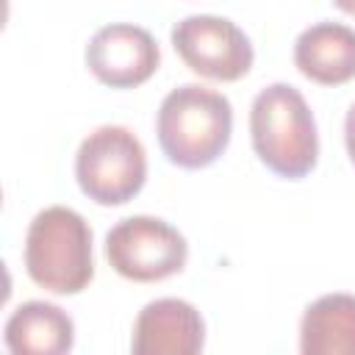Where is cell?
Returning a JSON list of instances; mask_svg holds the SVG:
<instances>
[{"mask_svg": "<svg viewBox=\"0 0 355 355\" xmlns=\"http://www.w3.org/2000/svg\"><path fill=\"white\" fill-rule=\"evenodd\" d=\"M155 133L169 164L180 169H205L230 144L233 105L216 89L183 83L161 100Z\"/></svg>", "mask_w": 355, "mask_h": 355, "instance_id": "cell-1", "label": "cell"}, {"mask_svg": "<svg viewBox=\"0 0 355 355\" xmlns=\"http://www.w3.org/2000/svg\"><path fill=\"white\" fill-rule=\"evenodd\" d=\"M250 139L258 161L286 180L313 172L319 158V133L300 89L272 83L261 89L250 108Z\"/></svg>", "mask_w": 355, "mask_h": 355, "instance_id": "cell-2", "label": "cell"}, {"mask_svg": "<svg viewBox=\"0 0 355 355\" xmlns=\"http://www.w3.org/2000/svg\"><path fill=\"white\" fill-rule=\"evenodd\" d=\"M25 272L50 294L83 291L94 277L89 222L67 205L39 211L25 233Z\"/></svg>", "mask_w": 355, "mask_h": 355, "instance_id": "cell-3", "label": "cell"}, {"mask_svg": "<svg viewBox=\"0 0 355 355\" xmlns=\"http://www.w3.org/2000/svg\"><path fill=\"white\" fill-rule=\"evenodd\" d=\"M75 178L80 191L97 205H125L147 180L144 144L122 125H100L78 147Z\"/></svg>", "mask_w": 355, "mask_h": 355, "instance_id": "cell-4", "label": "cell"}, {"mask_svg": "<svg viewBox=\"0 0 355 355\" xmlns=\"http://www.w3.org/2000/svg\"><path fill=\"white\" fill-rule=\"evenodd\" d=\"M105 258L116 275L133 283H155L183 272L186 236L158 216H128L105 233Z\"/></svg>", "mask_w": 355, "mask_h": 355, "instance_id": "cell-5", "label": "cell"}, {"mask_svg": "<svg viewBox=\"0 0 355 355\" xmlns=\"http://www.w3.org/2000/svg\"><path fill=\"white\" fill-rule=\"evenodd\" d=\"M172 47L191 72L222 83L241 80L255 58L247 33L216 14H191L175 22Z\"/></svg>", "mask_w": 355, "mask_h": 355, "instance_id": "cell-6", "label": "cell"}, {"mask_svg": "<svg viewBox=\"0 0 355 355\" xmlns=\"http://www.w3.org/2000/svg\"><path fill=\"white\" fill-rule=\"evenodd\" d=\"M161 64L158 42L150 31L128 22L100 28L86 44V67L111 89H136L155 75Z\"/></svg>", "mask_w": 355, "mask_h": 355, "instance_id": "cell-7", "label": "cell"}, {"mask_svg": "<svg viewBox=\"0 0 355 355\" xmlns=\"http://www.w3.org/2000/svg\"><path fill=\"white\" fill-rule=\"evenodd\" d=\"M202 344L205 322L200 311L178 297L147 302L133 322V355H197Z\"/></svg>", "mask_w": 355, "mask_h": 355, "instance_id": "cell-8", "label": "cell"}, {"mask_svg": "<svg viewBox=\"0 0 355 355\" xmlns=\"http://www.w3.org/2000/svg\"><path fill=\"white\" fill-rule=\"evenodd\" d=\"M297 69L322 86H341L355 78V31L341 22H316L294 42Z\"/></svg>", "mask_w": 355, "mask_h": 355, "instance_id": "cell-9", "label": "cell"}, {"mask_svg": "<svg viewBox=\"0 0 355 355\" xmlns=\"http://www.w3.org/2000/svg\"><path fill=\"white\" fill-rule=\"evenodd\" d=\"M3 338L14 355H64L75 344V324L64 308L28 300L8 316Z\"/></svg>", "mask_w": 355, "mask_h": 355, "instance_id": "cell-10", "label": "cell"}, {"mask_svg": "<svg viewBox=\"0 0 355 355\" xmlns=\"http://www.w3.org/2000/svg\"><path fill=\"white\" fill-rule=\"evenodd\" d=\"M302 355H355V294L313 300L300 322Z\"/></svg>", "mask_w": 355, "mask_h": 355, "instance_id": "cell-11", "label": "cell"}, {"mask_svg": "<svg viewBox=\"0 0 355 355\" xmlns=\"http://www.w3.org/2000/svg\"><path fill=\"white\" fill-rule=\"evenodd\" d=\"M344 141H347V155L355 166V103L349 105L347 111V119H344Z\"/></svg>", "mask_w": 355, "mask_h": 355, "instance_id": "cell-12", "label": "cell"}, {"mask_svg": "<svg viewBox=\"0 0 355 355\" xmlns=\"http://www.w3.org/2000/svg\"><path fill=\"white\" fill-rule=\"evenodd\" d=\"M333 6H336V8H341L344 14L355 17V0H333Z\"/></svg>", "mask_w": 355, "mask_h": 355, "instance_id": "cell-13", "label": "cell"}]
</instances>
